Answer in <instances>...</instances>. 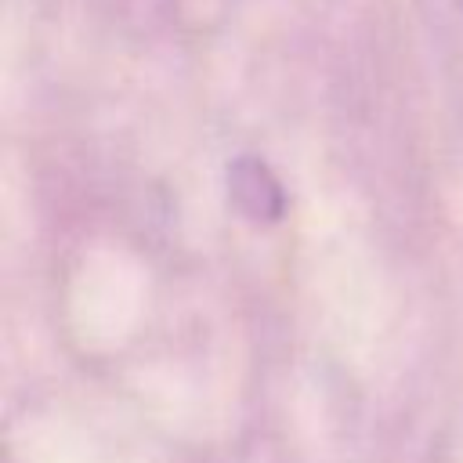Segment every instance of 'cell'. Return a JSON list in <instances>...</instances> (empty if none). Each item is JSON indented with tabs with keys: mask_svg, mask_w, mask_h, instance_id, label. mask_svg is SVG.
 <instances>
[{
	"mask_svg": "<svg viewBox=\"0 0 463 463\" xmlns=\"http://www.w3.org/2000/svg\"><path fill=\"white\" fill-rule=\"evenodd\" d=\"M232 184H235V195H239L246 213H253V217H279L282 192H279V181L264 170V163H239Z\"/></svg>",
	"mask_w": 463,
	"mask_h": 463,
	"instance_id": "cell-1",
	"label": "cell"
}]
</instances>
